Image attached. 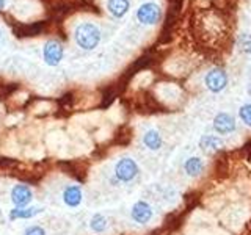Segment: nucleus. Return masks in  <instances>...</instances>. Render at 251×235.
<instances>
[{"label": "nucleus", "mask_w": 251, "mask_h": 235, "mask_svg": "<svg viewBox=\"0 0 251 235\" xmlns=\"http://www.w3.org/2000/svg\"><path fill=\"white\" fill-rule=\"evenodd\" d=\"M143 144L149 149V151H159L163 144L162 135L157 130L149 129L145 132V135H143Z\"/></svg>", "instance_id": "nucleus-11"}, {"label": "nucleus", "mask_w": 251, "mask_h": 235, "mask_svg": "<svg viewBox=\"0 0 251 235\" xmlns=\"http://www.w3.org/2000/svg\"><path fill=\"white\" fill-rule=\"evenodd\" d=\"M5 8V0H0V10H3Z\"/></svg>", "instance_id": "nucleus-20"}, {"label": "nucleus", "mask_w": 251, "mask_h": 235, "mask_svg": "<svg viewBox=\"0 0 251 235\" xmlns=\"http://www.w3.org/2000/svg\"><path fill=\"white\" fill-rule=\"evenodd\" d=\"M24 235H47L46 234V229L38 224H33V226H28L25 227V231H24Z\"/></svg>", "instance_id": "nucleus-18"}, {"label": "nucleus", "mask_w": 251, "mask_h": 235, "mask_svg": "<svg viewBox=\"0 0 251 235\" xmlns=\"http://www.w3.org/2000/svg\"><path fill=\"white\" fill-rule=\"evenodd\" d=\"M137 18L141 24H145V25H154V24L160 21L162 10L157 3L146 2L137 10Z\"/></svg>", "instance_id": "nucleus-4"}, {"label": "nucleus", "mask_w": 251, "mask_h": 235, "mask_svg": "<svg viewBox=\"0 0 251 235\" xmlns=\"http://www.w3.org/2000/svg\"><path fill=\"white\" fill-rule=\"evenodd\" d=\"M44 209L43 207H14L8 212V218L10 221H18V219H30L39 213H43Z\"/></svg>", "instance_id": "nucleus-10"}, {"label": "nucleus", "mask_w": 251, "mask_h": 235, "mask_svg": "<svg viewBox=\"0 0 251 235\" xmlns=\"http://www.w3.org/2000/svg\"><path fill=\"white\" fill-rule=\"evenodd\" d=\"M107 227H108V219L104 213H100V212L93 213V216L90 218V229L93 232L102 234L107 231Z\"/></svg>", "instance_id": "nucleus-15"}, {"label": "nucleus", "mask_w": 251, "mask_h": 235, "mask_svg": "<svg viewBox=\"0 0 251 235\" xmlns=\"http://www.w3.org/2000/svg\"><path fill=\"white\" fill-rule=\"evenodd\" d=\"M214 129L215 132L222 133V135H227L235 130V119L229 113H218L214 118Z\"/></svg>", "instance_id": "nucleus-9"}, {"label": "nucleus", "mask_w": 251, "mask_h": 235, "mask_svg": "<svg viewBox=\"0 0 251 235\" xmlns=\"http://www.w3.org/2000/svg\"><path fill=\"white\" fill-rule=\"evenodd\" d=\"M10 198L14 207H27L30 206L31 199H33V190L25 184H18L11 188Z\"/></svg>", "instance_id": "nucleus-5"}, {"label": "nucleus", "mask_w": 251, "mask_h": 235, "mask_svg": "<svg viewBox=\"0 0 251 235\" xmlns=\"http://www.w3.org/2000/svg\"><path fill=\"white\" fill-rule=\"evenodd\" d=\"M74 36H75L77 46L83 50L96 49L100 43V30L98 25H94L91 22L78 24L74 31Z\"/></svg>", "instance_id": "nucleus-1"}, {"label": "nucleus", "mask_w": 251, "mask_h": 235, "mask_svg": "<svg viewBox=\"0 0 251 235\" xmlns=\"http://www.w3.org/2000/svg\"><path fill=\"white\" fill-rule=\"evenodd\" d=\"M107 8H108L110 14L120 19L129 11V0H108Z\"/></svg>", "instance_id": "nucleus-14"}, {"label": "nucleus", "mask_w": 251, "mask_h": 235, "mask_svg": "<svg viewBox=\"0 0 251 235\" xmlns=\"http://www.w3.org/2000/svg\"><path fill=\"white\" fill-rule=\"evenodd\" d=\"M61 198L63 202L66 204L68 207L71 209H75L82 204L83 201V191H82V187L80 185H68L65 190L61 193Z\"/></svg>", "instance_id": "nucleus-8"}, {"label": "nucleus", "mask_w": 251, "mask_h": 235, "mask_svg": "<svg viewBox=\"0 0 251 235\" xmlns=\"http://www.w3.org/2000/svg\"><path fill=\"white\" fill-rule=\"evenodd\" d=\"M200 147L206 152L218 151L223 147V140L217 135H202L200 138Z\"/></svg>", "instance_id": "nucleus-13"}, {"label": "nucleus", "mask_w": 251, "mask_h": 235, "mask_svg": "<svg viewBox=\"0 0 251 235\" xmlns=\"http://www.w3.org/2000/svg\"><path fill=\"white\" fill-rule=\"evenodd\" d=\"M240 47L243 52L251 53V35H242L240 36Z\"/></svg>", "instance_id": "nucleus-19"}, {"label": "nucleus", "mask_w": 251, "mask_h": 235, "mask_svg": "<svg viewBox=\"0 0 251 235\" xmlns=\"http://www.w3.org/2000/svg\"><path fill=\"white\" fill-rule=\"evenodd\" d=\"M43 57L47 66H58L65 57V49L58 41H47L43 50Z\"/></svg>", "instance_id": "nucleus-6"}, {"label": "nucleus", "mask_w": 251, "mask_h": 235, "mask_svg": "<svg viewBox=\"0 0 251 235\" xmlns=\"http://www.w3.org/2000/svg\"><path fill=\"white\" fill-rule=\"evenodd\" d=\"M204 85L212 93H222L227 85V74L222 68H214L204 77Z\"/></svg>", "instance_id": "nucleus-3"}, {"label": "nucleus", "mask_w": 251, "mask_h": 235, "mask_svg": "<svg viewBox=\"0 0 251 235\" xmlns=\"http://www.w3.org/2000/svg\"><path fill=\"white\" fill-rule=\"evenodd\" d=\"M41 30H43L41 24H28V25H21L19 30H16V35L18 36H35Z\"/></svg>", "instance_id": "nucleus-16"}, {"label": "nucleus", "mask_w": 251, "mask_h": 235, "mask_svg": "<svg viewBox=\"0 0 251 235\" xmlns=\"http://www.w3.org/2000/svg\"><path fill=\"white\" fill-rule=\"evenodd\" d=\"M152 207L146 201H137L130 209V218L138 224H148L152 219Z\"/></svg>", "instance_id": "nucleus-7"}, {"label": "nucleus", "mask_w": 251, "mask_h": 235, "mask_svg": "<svg viewBox=\"0 0 251 235\" xmlns=\"http://www.w3.org/2000/svg\"><path fill=\"white\" fill-rule=\"evenodd\" d=\"M184 171L187 176L198 177L204 171V162L200 159V157H190V159H187L184 163Z\"/></svg>", "instance_id": "nucleus-12"}, {"label": "nucleus", "mask_w": 251, "mask_h": 235, "mask_svg": "<svg viewBox=\"0 0 251 235\" xmlns=\"http://www.w3.org/2000/svg\"><path fill=\"white\" fill-rule=\"evenodd\" d=\"M138 174H140V166L132 157H121L115 163V179L118 182L123 184L132 182Z\"/></svg>", "instance_id": "nucleus-2"}, {"label": "nucleus", "mask_w": 251, "mask_h": 235, "mask_svg": "<svg viewBox=\"0 0 251 235\" xmlns=\"http://www.w3.org/2000/svg\"><path fill=\"white\" fill-rule=\"evenodd\" d=\"M239 116H240V119H242L243 124L248 125V127H251V104L242 105L240 110H239Z\"/></svg>", "instance_id": "nucleus-17"}]
</instances>
